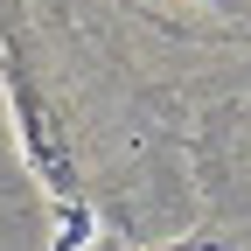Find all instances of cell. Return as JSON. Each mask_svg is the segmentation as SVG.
Masks as SVG:
<instances>
[{"mask_svg": "<svg viewBox=\"0 0 251 251\" xmlns=\"http://www.w3.org/2000/svg\"><path fill=\"white\" fill-rule=\"evenodd\" d=\"M147 21L181 28V35H202V28H224V35H251V0H126Z\"/></svg>", "mask_w": 251, "mask_h": 251, "instance_id": "2", "label": "cell"}, {"mask_svg": "<svg viewBox=\"0 0 251 251\" xmlns=\"http://www.w3.org/2000/svg\"><path fill=\"white\" fill-rule=\"evenodd\" d=\"M237 126H244V133H251V105H244V119H237Z\"/></svg>", "mask_w": 251, "mask_h": 251, "instance_id": "4", "label": "cell"}, {"mask_svg": "<svg viewBox=\"0 0 251 251\" xmlns=\"http://www.w3.org/2000/svg\"><path fill=\"white\" fill-rule=\"evenodd\" d=\"M168 251H230V244H168Z\"/></svg>", "mask_w": 251, "mask_h": 251, "instance_id": "3", "label": "cell"}, {"mask_svg": "<svg viewBox=\"0 0 251 251\" xmlns=\"http://www.w3.org/2000/svg\"><path fill=\"white\" fill-rule=\"evenodd\" d=\"M0 84H7V112H14V133H21V161L42 181L49 209L63 216L49 251H84L91 244V188H84L77 119L56 91V63H49L21 0H0Z\"/></svg>", "mask_w": 251, "mask_h": 251, "instance_id": "1", "label": "cell"}]
</instances>
